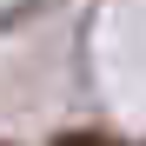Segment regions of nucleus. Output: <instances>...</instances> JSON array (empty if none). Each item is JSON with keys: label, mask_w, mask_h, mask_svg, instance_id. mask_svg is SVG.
<instances>
[{"label": "nucleus", "mask_w": 146, "mask_h": 146, "mask_svg": "<svg viewBox=\"0 0 146 146\" xmlns=\"http://www.w3.org/2000/svg\"><path fill=\"white\" fill-rule=\"evenodd\" d=\"M53 146H119L113 133H100V126H73V133H60Z\"/></svg>", "instance_id": "obj_1"}, {"label": "nucleus", "mask_w": 146, "mask_h": 146, "mask_svg": "<svg viewBox=\"0 0 146 146\" xmlns=\"http://www.w3.org/2000/svg\"><path fill=\"white\" fill-rule=\"evenodd\" d=\"M0 146H13V139H0Z\"/></svg>", "instance_id": "obj_2"}]
</instances>
